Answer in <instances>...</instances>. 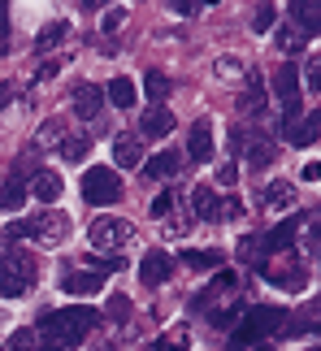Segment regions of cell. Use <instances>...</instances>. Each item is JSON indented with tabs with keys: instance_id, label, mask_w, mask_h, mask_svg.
I'll list each match as a JSON object with an SVG mask.
<instances>
[{
	"instance_id": "1",
	"label": "cell",
	"mask_w": 321,
	"mask_h": 351,
	"mask_svg": "<svg viewBox=\"0 0 321 351\" xmlns=\"http://www.w3.org/2000/svg\"><path fill=\"white\" fill-rule=\"evenodd\" d=\"M100 326V313L96 308H57V313H44L39 317V347L35 351H70V347H78L87 339L91 330Z\"/></svg>"
},
{
	"instance_id": "2",
	"label": "cell",
	"mask_w": 321,
	"mask_h": 351,
	"mask_svg": "<svg viewBox=\"0 0 321 351\" xmlns=\"http://www.w3.org/2000/svg\"><path fill=\"white\" fill-rule=\"evenodd\" d=\"M283 330H287V308H278V304L243 308V317H239V326H235L230 347H226V351H235V347H252V343H265V339H274V334H283Z\"/></svg>"
},
{
	"instance_id": "3",
	"label": "cell",
	"mask_w": 321,
	"mask_h": 351,
	"mask_svg": "<svg viewBox=\"0 0 321 351\" xmlns=\"http://www.w3.org/2000/svg\"><path fill=\"white\" fill-rule=\"evenodd\" d=\"M35 287V256L18 252L13 243H0V295L5 300H18Z\"/></svg>"
},
{
	"instance_id": "4",
	"label": "cell",
	"mask_w": 321,
	"mask_h": 351,
	"mask_svg": "<svg viewBox=\"0 0 321 351\" xmlns=\"http://www.w3.org/2000/svg\"><path fill=\"white\" fill-rule=\"evenodd\" d=\"M83 199L91 208H104V204H117L122 199V178H117V169L109 165H91L83 173Z\"/></svg>"
},
{
	"instance_id": "5",
	"label": "cell",
	"mask_w": 321,
	"mask_h": 351,
	"mask_svg": "<svg viewBox=\"0 0 321 351\" xmlns=\"http://www.w3.org/2000/svg\"><path fill=\"white\" fill-rule=\"evenodd\" d=\"M87 239H91L96 252H113V247H126V243L135 239V226H130L126 217H96L91 230H87Z\"/></svg>"
},
{
	"instance_id": "6",
	"label": "cell",
	"mask_w": 321,
	"mask_h": 351,
	"mask_svg": "<svg viewBox=\"0 0 321 351\" xmlns=\"http://www.w3.org/2000/svg\"><path fill=\"white\" fill-rule=\"evenodd\" d=\"M65 234H70V217L65 213H39V217H31V239L39 243H61Z\"/></svg>"
},
{
	"instance_id": "7",
	"label": "cell",
	"mask_w": 321,
	"mask_h": 351,
	"mask_svg": "<svg viewBox=\"0 0 321 351\" xmlns=\"http://www.w3.org/2000/svg\"><path fill=\"white\" fill-rule=\"evenodd\" d=\"M300 230H304V217H287V221H278L270 234L261 239V247H265V256H278V252H291V243L300 239Z\"/></svg>"
},
{
	"instance_id": "8",
	"label": "cell",
	"mask_w": 321,
	"mask_h": 351,
	"mask_svg": "<svg viewBox=\"0 0 321 351\" xmlns=\"http://www.w3.org/2000/svg\"><path fill=\"white\" fill-rule=\"evenodd\" d=\"M174 274V256L169 252H148L143 256V265H139V278H143V287H160V282H169Z\"/></svg>"
},
{
	"instance_id": "9",
	"label": "cell",
	"mask_w": 321,
	"mask_h": 351,
	"mask_svg": "<svg viewBox=\"0 0 321 351\" xmlns=\"http://www.w3.org/2000/svg\"><path fill=\"white\" fill-rule=\"evenodd\" d=\"M274 96L283 100V104H296L300 100V65L296 61H287V65H278V70H274Z\"/></svg>"
},
{
	"instance_id": "10",
	"label": "cell",
	"mask_w": 321,
	"mask_h": 351,
	"mask_svg": "<svg viewBox=\"0 0 321 351\" xmlns=\"http://www.w3.org/2000/svg\"><path fill=\"white\" fill-rule=\"evenodd\" d=\"M187 156H191L195 165H204V160L213 156V121H209V117H200L195 126H191V139H187Z\"/></svg>"
},
{
	"instance_id": "11",
	"label": "cell",
	"mask_w": 321,
	"mask_h": 351,
	"mask_svg": "<svg viewBox=\"0 0 321 351\" xmlns=\"http://www.w3.org/2000/svg\"><path fill=\"white\" fill-rule=\"evenodd\" d=\"M61 291L65 295H78V300H83V295H100L104 291V278L91 274V269H74V274L61 278Z\"/></svg>"
},
{
	"instance_id": "12",
	"label": "cell",
	"mask_w": 321,
	"mask_h": 351,
	"mask_svg": "<svg viewBox=\"0 0 321 351\" xmlns=\"http://www.w3.org/2000/svg\"><path fill=\"white\" fill-rule=\"evenodd\" d=\"M291 22L300 35H321V0H296L291 5Z\"/></svg>"
},
{
	"instance_id": "13",
	"label": "cell",
	"mask_w": 321,
	"mask_h": 351,
	"mask_svg": "<svg viewBox=\"0 0 321 351\" xmlns=\"http://www.w3.org/2000/svg\"><path fill=\"white\" fill-rule=\"evenodd\" d=\"M169 130H174V113L165 109V104H152V109L139 117V134H143V139H165Z\"/></svg>"
},
{
	"instance_id": "14",
	"label": "cell",
	"mask_w": 321,
	"mask_h": 351,
	"mask_svg": "<svg viewBox=\"0 0 321 351\" xmlns=\"http://www.w3.org/2000/svg\"><path fill=\"white\" fill-rule=\"evenodd\" d=\"M100 109H104V87H96V83H78V87H74V113L91 121Z\"/></svg>"
},
{
	"instance_id": "15",
	"label": "cell",
	"mask_w": 321,
	"mask_h": 351,
	"mask_svg": "<svg viewBox=\"0 0 321 351\" xmlns=\"http://www.w3.org/2000/svg\"><path fill=\"white\" fill-rule=\"evenodd\" d=\"M61 173H52V169H39L35 173V178H31V186H26V191H31L35 199H39V204H57V199H61Z\"/></svg>"
},
{
	"instance_id": "16",
	"label": "cell",
	"mask_w": 321,
	"mask_h": 351,
	"mask_svg": "<svg viewBox=\"0 0 321 351\" xmlns=\"http://www.w3.org/2000/svg\"><path fill=\"white\" fill-rule=\"evenodd\" d=\"M321 330V300H313V304H304L296 317H287V334H317Z\"/></svg>"
},
{
	"instance_id": "17",
	"label": "cell",
	"mask_w": 321,
	"mask_h": 351,
	"mask_svg": "<svg viewBox=\"0 0 321 351\" xmlns=\"http://www.w3.org/2000/svg\"><path fill=\"white\" fill-rule=\"evenodd\" d=\"M178 165H182V156H178V152H156L148 165H143V178H152V182L174 178V173H178Z\"/></svg>"
},
{
	"instance_id": "18",
	"label": "cell",
	"mask_w": 321,
	"mask_h": 351,
	"mask_svg": "<svg viewBox=\"0 0 321 351\" xmlns=\"http://www.w3.org/2000/svg\"><path fill=\"white\" fill-rule=\"evenodd\" d=\"M317 139H321V109L304 113V117H300V126L291 130V143H296V147H313Z\"/></svg>"
},
{
	"instance_id": "19",
	"label": "cell",
	"mask_w": 321,
	"mask_h": 351,
	"mask_svg": "<svg viewBox=\"0 0 321 351\" xmlns=\"http://www.w3.org/2000/svg\"><path fill=\"white\" fill-rule=\"evenodd\" d=\"M113 160L122 169H135L139 160H143V143L139 139H130V134H117V143H113Z\"/></svg>"
},
{
	"instance_id": "20",
	"label": "cell",
	"mask_w": 321,
	"mask_h": 351,
	"mask_svg": "<svg viewBox=\"0 0 321 351\" xmlns=\"http://www.w3.org/2000/svg\"><path fill=\"white\" fill-rule=\"evenodd\" d=\"M104 100L117 104V109H135L139 91H135V83H130V78H113V83L104 87Z\"/></svg>"
},
{
	"instance_id": "21",
	"label": "cell",
	"mask_w": 321,
	"mask_h": 351,
	"mask_svg": "<svg viewBox=\"0 0 321 351\" xmlns=\"http://www.w3.org/2000/svg\"><path fill=\"white\" fill-rule=\"evenodd\" d=\"M217 204H222V199L213 195V186H195V191H191V213L200 221H217Z\"/></svg>"
},
{
	"instance_id": "22",
	"label": "cell",
	"mask_w": 321,
	"mask_h": 351,
	"mask_svg": "<svg viewBox=\"0 0 321 351\" xmlns=\"http://www.w3.org/2000/svg\"><path fill=\"white\" fill-rule=\"evenodd\" d=\"M296 199V186L291 182H270V186H261V204L265 208H283V204H291Z\"/></svg>"
},
{
	"instance_id": "23",
	"label": "cell",
	"mask_w": 321,
	"mask_h": 351,
	"mask_svg": "<svg viewBox=\"0 0 321 351\" xmlns=\"http://www.w3.org/2000/svg\"><path fill=\"white\" fill-rule=\"evenodd\" d=\"M261 100H265V83H261V74H248V87H243V96H239V113H257V109H261Z\"/></svg>"
},
{
	"instance_id": "24",
	"label": "cell",
	"mask_w": 321,
	"mask_h": 351,
	"mask_svg": "<svg viewBox=\"0 0 321 351\" xmlns=\"http://www.w3.org/2000/svg\"><path fill=\"white\" fill-rule=\"evenodd\" d=\"M274 287H283V291H304V282H309V269L304 265H287L283 274H270Z\"/></svg>"
},
{
	"instance_id": "25",
	"label": "cell",
	"mask_w": 321,
	"mask_h": 351,
	"mask_svg": "<svg viewBox=\"0 0 321 351\" xmlns=\"http://www.w3.org/2000/svg\"><path fill=\"white\" fill-rule=\"evenodd\" d=\"M26 195H31V191H26V182L9 173V182L0 186V208H22V204H26Z\"/></svg>"
},
{
	"instance_id": "26",
	"label": "cell",
	"mask_w": 321,
	"mask_h": 351,
	"mask_svg": "<svg viewBox=\"0 0 321 351\" xmlns=\"http://www.w3.org/2000/svg\"><path fill=\"white\" fill-rule=\"evenodd\" d=\"M169 78L165 74H160V70H148V74H143V91H148V100L152 104H165V96H169Z\"/></svg>"
},
{
	"instance_id": "27",
	"label": "cell",
	"mask_w": 321,
	"mask_h": 351,
	"mask_svg": "<svg viewBox=\"0 0 321 351\" xmlns=\"http://www.w3.org/2000/svg\"><path fill=\"white\" fill-rule=\"evenodd\" d=\"M274 160H278V147L270 139H257V143H252V152H248V165L252 169H265V165H274Z\"/></svg>"
},
{
	"instance_id": "28",
	"label": "cell",
	"mask_w": 321,
	"mask_h": 351,
	"mask_svg": "<svg viewBox=\"0 0 321 351\" xmlns=\"http://www.w3.org/2000/svg\"><path fill=\"white\" fill-rule=\"evenodd\" d=\"M182 265L187 269H222V252H182Z\"/></svg>"
},
{
	"instance_id": "29",
	"label": "cell",
	"mask_w": 321,
	"mask_h": 351,
	"mask_svg": "<svg viewBox=\"0 0 321 351\" xmlns=\"http://www.w3.org/2000/svg\"><path fill=\"white\" fill-rule=\"evenodd\" d=\"M65 35H70V22H48L44 31H39V39H35V48L44 52V48H52V44H61Z\"/></svg>"
},
{
	"instance_id": "30",
	"label": "cell",
	"mask_w": 321,
	"mask_h": 351,
	"mask_svg": "<svg viewBox=\"0 0 321 351\" xmlns=\"http://www.w3.org/2000/svg\"><path fill=\"white\" fill-rule=\"evenodd\" d=\"M87 147H91V139H83V134H70V139H61V156L70 160V165H78V160L87 156Z\"/></svg>"
},
{
	"instance_id": "31",
	"label": "cell",
	"mask_w": 321,
	"mask_h": 351,
	"mask_svg": "<svg viewBox=\"0 0 321 351\" xmlns=\"http://www.w3.org/2000/svg\"><path fill=\"white\" fill-rule=\"evenodd\" d=\"M239 317H243V304H235V308H213V313H209V321H213L217 330H235Z\"/></svg>"
},
{
	"instance_id": "32",
	"label": "cell",
	"mask_w": 321,
	"mask_h": 351,
	"mask_svg": "<svg viewBox=\"0 0 321 351\" xmlns=\"http://www.w3.org/2000/svg\"><path fill=\"white\" fill-rule=\"evenodd\" d=\"M104 317L117 321V326H126V321H130V300H126V295H109V304H104Z\"/></svg>"
},
{
	"instance_id": "33",
	"label": "cell",
	"mask_w": 321,
	"mask_h": 351,
	"mask_svg": "<svg viewBox=\"0 0 321 351\" xmlns=\"http://www.w3.org/2000/svg\"><path fill=\"white\" fill-rule=\"evenodd\" d=\"M0 351H35V330H26V326H22V330H13Z\"/></svg>"
},
{
	"instance_id": "34",
	"label": "cell",
	"mask_w": 321,
	"mask_h": 351,
	"mask_svg": "<svg viewBox=\"0 0 321 351\" xmlns=\"http://www.w3.org/2000/svg\"><path fill=\"white\" fill-rule=\"evenodd\" d=\"M274 22H278V9H274V5H261L257 13H252V31H261V35L270 31Z\"/></svg>"
},
{
	"instance_id": "35",
	"label": "cell",
	"mask_w": 321,
	"mask_h": 351,
	"mask_svg": "<svg viewBox=\"0 0 321 351\" xmlns=\"http://www.w3.org/2000/svg\"><path fill=\"white\" fill-rule=\"evenodd\" d=\"M235 217H243V199H222L217 204V221H235Z\"/></svg>"
},
{
	"instance_id": "36",
	"label": "cell",
	"mask_w": 321,
	"mask_h": 351,
	"mask_svg": "<svg viewBox=\"0 0 321 351\" xmlns=\"http://www.w3.org/2000/svg\"><path fill=\"white\" fill-rule=\"evenodd\" d=\"M235 287H239V278L230 274V269H217V278H213V287H209V291H213V295H222V291H235Z\"/></svg>"
},
{
	"instance_id": "37",
	"label": "cell",
	"mask_w": 321,
	"mask_h": 351,
	"mask_svg": "<svg viewBox=\"0 0 321 351\" xmlns=\"http://www.w3.org/2000/svg\"><path fill=\"white\" fill-rule=\"evenodd\" d=\"M304 83H309V91H321V57H309V65H304Z\"/></svg>"
},
{
	"instance_id": "38",
	"label": "cell",
	"mask_w": 321,
	"mask_h": 351,
	"mask_svg": "<svg viewBox=\"0 0 321 351\" xmlns=\"http://www.w3.org/2000/svg\"><path fill=\"white\" fill-rule=\"evenodd\" d=\"M169 208H174V191H160V195L152 199V208H148V213L160 221V217H169Z\"/></svg>"
},
{
	"instance_id": "39",
	"label": "cell",
	"mask_w": 321,
	"mask_h": 351,
	"mask_svg": "<svg viewBox=\"0 0 321 351\" xmlns=\"http://www.w3.org/2000/svg\"><path fill=\"white\" fill-rule=\"evenodd\" d=\"M122 22H126V9H122V5H117V9H109V13H104V18H100L104 35H113V31H117V26H122Z\"/></svg>"
},
{
	"instance_id": "40",
	"label": "cell",
	"mask_w": 321,
	"mask_h": 351,
	"mask_svg": "<svg viewBox=\"0 0 321 351\" xmlns=\"http://www.w3.org/2000/svg\"><path fill=\"white\" fill-rule=\"evenodd\" d=\"M160 343H165V351H187V330H182V326H178V330H169Z\"/></svg>"
},
{
	"instance_id": "41",
	"label": "cell",
	"mask_w": 321,
	"mask_h": 351,
	"mask_svg": "<svg viewBox=\"0 0 321 351\" xmlns=\"http://www.w3.org/2000/svg\"><path fill=\"white\" fill-rule=\"evenodd\" d=\"M217 74H222V78L243 74V61H239V57H222V61H217Z\"/></svg>"
},
{
	"instance_id": "42",
	"label": "cell",
	"mask_w": 321,
	"mask_h": 351,
	"mask_svg": "<svg viewBox=\"0 0 321 351\" xmlns=\"http://www.w3.org/2000/svg\"><path fill=\"white\" fill-rule=\"evenodd\" d=\"M278 44H283L287 52H296V48L304 44V35H300V31H291V26H287V31H278Z\"/></svg>"
},
{
	"instance_id": "43",
	"label": "cell",
	"mask_w": 321,
	"mask_h": 351,
	"mask_svg": "<svg viewBox=\"0 0 321 351\" xmlns=\"http://www.w3.org/2000/svg\"><path fill=\"white\" fill-rule=\"evenodd\" d=\"M18 239H31V221H13L5 230V243H18Z\"/></svg>"
},
{
	"instance_id": "44",
	"label": "cell",
	"mask_w": 321,
	"mask_h": 351,
	"mask_svg": "<svg viewBox=\"0 0 321 351\" xmlns=\"http://www.w3.org/2000/svg\"><path fill=\"white\" fill-rule=\"evenodd\" d=\"M235 178H239V165H235V160H226V165L217 169V182L222 186H235Z\"/></svg>"
},
{
	"instance_id": "45",
	"label": "cell",
	"mask_w": 321,
	"mask_h": 351,
	"mask_svg": "<svg viewBox=\"0 0 321 351\" xmlns=\"http://www.w3.org/2000/svg\"><path fill=\"white\" fill-rule=\"evenodd\" d=\"M300 178L304 182H321V160H309V165L300 169Z\"/></svg>"
},
{
	"instance_id": "46",
	"label": "cell",
	"mask_w": 321,
	"mask_h": 351,
	"mask_svg": "<svg viewBox=\"0 0 321 351\" xmlns=\"http://www.w3.org/2000/svg\"><path fill=\"white\" fill-rule=\"evenodd\" d=\"M309 247H321V213H317V221L309 226Z\"/></svg>"
},
{
	"instance_id": "47",
	"label": "cell",
	"mask_w": 321,
	"mask_h": 351,
	"mask_svg": "<svg viewBox=\"0 0 321 351\" xmlns=\"http://www.w3.org/2000/svg\"><path fill=\"white\" fill-rule=\"evenodd\" d=\"M169 9H174V13H182V18H191V13H200V5H187V0H174Z\"/></svg>"
},
{
	"instance_id": "48",
	"label": "cell",
	"mask_w": 321,
	"mask_h": 351,
	"mask_svg": "<svg viewBox=\"0 0 321 351\" xmlns=\"http://www.w3.org/2000/svg\"><path fill=\"white\" fill-rule=\"evenodd\" d=\"M243 143H248V134L243 130H230V152H243Z\"/></svg>"
},
{
	"instance_id": "49",
	"label": "cell",
	"mask_w": 321,
	"mask_h": 351,
	"mask_svg": "<svg viewBox=\"0 0 321 351\" xmlns=\"http://www.w3.org/2000/svg\"><path fill=\"white\" fill-rule=\"evenodd\" d=\"M9 31V5H0V35Z\"/></svg>"
},
{
	"instance_id": "50",
	"label": "cell",
	"mask_w": 321,
	"mask_h": 351,
	"mask_svg": "<svg viewBox=\"0 0 321 351\" xmlns=\"http://www.w3.org/2000/svg\"><path fill=\"white\" fill-rule=\"evenodd\" d=\"M9 100H13V87H9V83H0V104H9Z\"/></svg>"
},
{
	"instance_id": "51",
	"label": "cell",
	"mask_w": 321,
	"mask_h": 351,
	"mask_svg": "<svg viewBox=\"0 0 321 351\" xmlns=\"http://www.w3.org/2000/svg\"><path fill=\"white\" fill-rule=\"evenodd\" d=\"M235 351H274L270 343H252V347H235Z\"/></svg>"
},
{
	"instance_id": "52",
	"label": "cell",
	"mask_w": 321,
	"mask_h": 351,
	"mask_svg": "<svg viewBox=\"0 0 321 351\" xmlns=\"http://www.w3.org/2000/svg\"><path fill=\"white\" fill-rule=\"evenodd\" d=\"M139 351H165V343H148V347H139Z\"/></svg>"
},
{
	"instance_id": "53",
	"label": "cell",
	"mask_w": 321,
	"mask_h": 351,
	"mask_svg": "<svg viewBox=\"0 0 321 351\" xmlns=\"http://www.w3.org/2000/svg\"><path fill=\"white\" fill-rule=\"evenodd\" d=\"M100 351H109V347H100Z\"/></svg>"
},
{
	"instance_id": "54",
	"label": "cell",
	"mask_w": 321,
	"mask_h": 351,
	"mask_svg": "<svg viewBox=\"0 0 321 351\" xmlns=\"http://www.w3.org/2000/svg\"><path fill=\"white\" fill-rule=\"evenodd\" d=\"M313 351H321V347H313Z\"/></svg>"
}]
</instances>
